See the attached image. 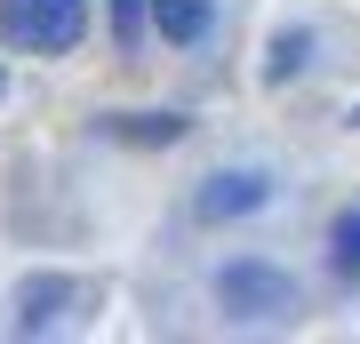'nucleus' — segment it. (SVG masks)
Listing matches in <instances>:
<instances>
[{
	"label": "nucleus",
	"mask_w": 360,
	"mask_h": 344,
	"mask_svg": "<svg viewBox=\"0 0 360 344\" xmlns=\"http://www.w3.org/2000/svg\"><path fill=\"white\" fill-rule=\"evenodd\" d=\"M89 32V0H0V40L32 56H56Z\"/></svg>",
	"instance_id": "obj_1"
},
{
	"label": "nucleus",
	"mask_w": 360,
	"mask_h": 344,
	"mask_svg": "<svg viewBox=\"0 0 360 344\" xmlns=\"http://www.w3.org/2000/svg\"><path fill=\"white\" fill-rule=\"evenodd\" d=\"M217 305H224L232 320H288V312H296V281H288L281 265H224Z\"/></svg>",
	"instance_id": "obj_2"
},
{
	"label": "nucleus",
	"mask_w": 360,
	"mask_h": 344,
	"mask_svg": "<svg viewBox=\"0 0 360 344\" xmlns=\"http://www.w3.org/2000/svg\"><path fill=\"white\" fill-rule=\"evenodd\" d=\"M272 200V184L264 177H248V168H224V177H208L200 184V224H232V217H248V208H264Z\"/></svg>",
	"instance_id": "obj_3"
},
{
	"label": "nucleus",
	"mask_w": 360,
	"mask_h": 344,
	"mask_svg": "<svg viewBox=\"0 0 360 344\" xmlns=\"http://www.w3.org/2000/svg\"><path fill=\"white\" fill-rule=\"evenodd\" d=\"M153 25L168 49H193V40L217 25V0H153Z\"/></svg>",
	"instance_id": "obj_4"
},
{
	"label": "nucleus",
	"mask_w": 360,
	"mask_h": 344,
	"mask_svg": "<svg viewBox=\"0 0 360 344\" xmlns=\"http://www.w3.org/2000/svg\"><path fill=\"white\" fill-rule=\"evenodd\" d=\"M80 296H89V288H72V281H32L25 288V329H56Z\"/></svg>",
	"instance_id": "obj_5"
},
{
	"label": "nucleus",
	"mask_w": 360,
	"mask_h": 344,
	"mask_svg": "<svg viewBox=\"0 0 360 344\" xmlns=\"http://www.w3.org/2000/svg\"><path fill=\"white\" fill-rule=\"evenodd\" d=\"M328 248H336V272H345V281H360V208H345V217H336Z\"/></svg>",
	"instance_id": "obj_6"
},
{
	"label": "nucleus",
	"mask_w": 360,
	"mask_h": 344,
	"mask_svg": "<svg viewBox=\"0 0 360 344\" xmlns=\"http://www.w3.org/2000/svg\"><path fill=\"white\" fill-rule=\"evenodd\" d=\"M112 136H144V144H176L184 120L176 113H144V120H112Z\"/></svg>",
	"instance_id": "obj_7"
},
{
	"label": "nucleus",
	"mask_w": 360,
	"mask_h": 344,
	"mask_svg": "<svg viewBox=\"0 0 360 344\" xmlns=\"http://www.w3.org/2000/svg\"><path fill=\"white\" fill-rule=\"evenodd\" d=\"M144 16H153V0H112V40H120V49L144 40Z\"/></svg>",
	"instance_id": "obj_8"
},
{
	"label": "nucleus",
	"mask_w": 360,
	"mask_h": 344,
	"mask_svg": "<svg viewBox=\"0 0 360 344\" xmlns=\"http://www.w3.org/2000/svg\"><path fill=\"white\" fill-rule=\"evenodd\" d=\"M304 49H312L304 32H281V49H272V64H264V72H272V80H296V72H304Z\"/></svg>",
	"instance_id": "obj_9"
},
{
	"label": "nucleus",
	"mask_w": 360,
	"mask_h": 344,
	"mask_svg": "<svg viewBox=\"0 0 360 344\" xmlns=\"http://www.w3.org/2000/svg\"><path fill=\"white\" fill-rule=\"evenodd\" d=\"M352 128H360V113H352Z\"/></svg>",
	"instance_id": "obj_10"
}]
</instances>
